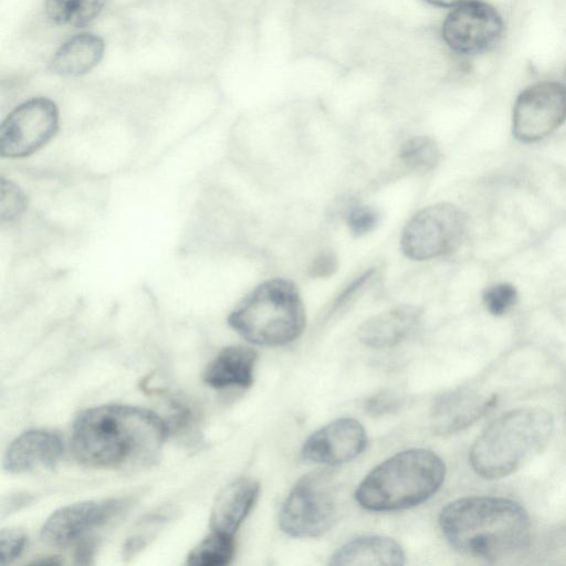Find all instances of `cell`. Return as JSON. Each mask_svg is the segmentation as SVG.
I'll list each match as a JSON object with an SVG mask.
<instances>
[{
	"label": "cell",
	"mask_w": 566,
	"mask_h": 566,
	"mask_svg": "<svg viewBox=\"0 0 566 566\" xmlns=\"http://www.w3.org/2000/svg\"><path fill=\"white\" fill-rule=\"evenodd\" d=\"M168 432L167 422L151 410L104 405L76 416L71 444L75 458L84 465L138 469L157 460Z\"/></svg>",
	"instance_id": "cell-1"
},
{
	"label": "cell",
	"mask_w": 566,
	"mask_h": 566,
	"mask_svg": "<svg viewBox=\"0 0 566 566\" xmlns=\"http://www.w3.org/2000/svg\"><path fill=\"white\" fill-rule=\"evenodd\" d=\"M439 526L455 551L489 562L525 547L531 533L525 509L495 496H467L448 503L440 512Z\"/></svg>",
	"instance_id": "cell-2"
},
{
	"label": "cell",
	"mask_w": 566,
	"mask_h": 566,
	"mask_svg": "<svg viewBox=\"0 0 566 566\" xmlns=\"http://www.w3.org/2000/svg\"><path fill=\"white\" fill-rule=\"evenodd\" d=\"M554 432L552 413L541 407L511 410L476 438L469 460L476 474L493 480L507 476L543 451Z\"/></svg>",
	"instance_id": "cell-3"
},
{
	"label": "cell",
	"mask_w": 566,
	"mask_h": 566,
	"mask_svg": "<svg viewBox=\"0 0 566 566\" xmlns=\"http://www.w3.org/2000/svg\"><path fill=\"white\" fill-rule=\"evenodd\" d=\"M446 464L433 451H400L375 467L360 482L355 499L373 512L409 509L430 499L442 485Z\"/></svg>",
	"instance_id": "cell-4"
},
{
	"label": "cell",
	"mask_w": 566,
	"mask_h": 566,
	"mask_svg": "<svg viewBox=\"0 0 566 566\" xmlns=\"http://www.w3.org/2000/svg\"><path fill=\"white\" fill-rule=\"evenodd\" d=\"M305 321L298 291L294 283L284 279L258 285L228 317L229 325L238 334L262 346L292 343L303 333Z\"/></svg>",
	"instance_id": "cell-5"
},
{
	"label": "cell",
	"mask_w": 566,
	"mask_h": 566,
	"mask_svg": "<svg viewBox=\"0 0 566 566\" xmlns=\"http://www.w3.org/2000/svg\"><path fill=\"white\" fill-rule=\"evenodd\" d=\"M337 491L332 472L303 475L287 494L279 515L281 530L293 537H317L337 518Z\"/></svg>",
	"instance_id": "cell-6"
},
{
	"label": "cell",
	"mask_w": 566,
	"mask_h": 566,
	"mask_svg": "<svg viewBox=\"0 0 566 566\" xmlns=\"http://www.w3.org/2000/svg\"><path fill=\"white\" fill-rule=\"evenodd\" d=\"M467 229V216L451 203H436L418 211L401 233V251L411 260L424 261L454 250Z\"/></svg>",
	"instance_id": "cell-7"
},
{
	"label": "cell",
	"mask_w": 566,
	"mask_h": 566,
	"mask_svg": "<svg viewBox=\"0 0 566 566\" xmlns=\"http://www.w3.org/2000/svg\"><path fill=\"white\" fill-rule=\"evenodd\" d=\"M504 30V19L495 7L483 0H465L444 17L441 38L454 54L473 56L493 49Z\"/></svg>",
	"instance_id": "cell-8"
},
{
	"label": "cell",
	"mask_w": 566,
	"mask_h": 566,
	"mask_svg": "<svg viewBox=\"0 0 566 566\" xmlns=\"http://www.w3.org/2000/svg\"><path fill=\"white\" fill-rule=\"evenodd\" d=\"M566 120V84L543 80L525 87L516 97L512 133L522 143L541 140Z\"/></svg>",
	"instance_id": "cell-9"
},
{
	"label": "cell",
	"mask_w": 566,
	"mask_h": 566,
	"mask_svg": "<svg viewBox=\"0 0 566 566\" xmlns=\"http://www.w3.org/2000/svg\"><path fill=\"white\" fill-rule=\"evenodd\" d=\"M59 128V109L46 97H34L17 106L0 125V155L30 156L44 146Z\"/></svg>",
	"instance_id": "cell-10"
},
{
	"label": "cell",
	"mask_w": 566,
	"mask_h": 566,
	"mask_svg": "<svg viewBox=\"0 0 566 566\" xmlns=\"http://www.w3.org/2000/svg\"><path fill=\"white\" fill-rule=\"evenodd\" d=\"M125 505V500L105 499L60 507L44 522L41 538L52 546H65L83 539L87 533L111 521Z\"/></svg>",
	"instance_id": "cell-11"
},
{
	"label": "cell",
	"mask_w": 566,
	"mask_h": 566,
	"mask_svg": "<svg viewBox=\"0 0 566 566\" xmlns=\"http://www.w3.org/2000/svg\"><path fill=\"white\" fill-rule=\"evenodd\" d=\"M367 444L361 423L352 418L336 419L313 432L303 443L305 461L318 464H340L359 455Z\"/></svg>",
	"instance_id": "cell-12"
},
{
	"label": "cell",
	"mask_w": 566,
	"mask_h": 566,
	"mask_svg": "<svg viewBox=\"0 0 566 566\" xmlns=\"http://www.w3.org/2000/svg\"><path fill=\"white\" fill-rule=\"evenodd\" d=\"M496 395H485L475 389L461 387L436 398L431 407V424L439 434L459 432L493 409Z\"/></svg>",
	"instance_id": "cell-13"
},
{
	"label": "cell",
	"mask_w": 566,
	"mask_h": 566,
	"mask_svg": "<svg viewBox=\"0 0 566 566\" xmlns=\"http://www.w3.org/2000/svg\"><path fill=\"white\" fill-rule=\"evenodd\" d=\"M64 453L61 434L50 429L22 432L8 446L3 468L11 473H24L38 468H54Z\"/></svg>",
	"instance_id": "cell-14"
},
{
	"label": "cell",
	"mask_w": 566,
	"mask_h": 566,
	"mask_svg": "<svg viewBox=\"0 0 566 566\" xmlns=\"http://www.w3.org/2000/svg\"><path fill=\"white\" fill-rule=\"evenodd\" d=\"M260 486L250 478H239L217 495L211 513V531L233 536L253 507Z\"/></svg>",
	"instance_id": "cell-15"
},
{
	"label": "cell",
	"mask_w": 566,
	"mask_h": 566,
	"mask_svg": "<svg viewBox=\"0 0 566 566\" xmlns=\"http://www.w3.org/2000/svg\"><path fill=\"white\" fill-rule=\"evenodd\" d=\"M421 316V308L415 305L391 308L366 321L358 329V338L369 347L395 346L412 333Z\"/></svg>",
	"instance_id": "cell-16"
},
{
	"label": "cell",
	"mask_w": 566,
	"mask_h": 566,
	"mask_svg": "<svg viewBox=\"0 0 566 566\" xmlns=\"http://www.w3.org/2000/svg\"><path fill=\"white\" fill-rule=\"evenodd\" d=\"M405 563L402 547L385 536H364L339 547L332 556L331 565L399 566Z\"/></svg>",
	"instance_id": "cell-17"
},
{
	"label": "cell",
	"mask_w": 566,
	"mask_h": 566,
	"mask_svg": "<svg viewBox=\"0 0 566 566\" xmlns=\"http://www.w3.org/2000/svg\"><path fill=\"white\" fill-rule=\"evenodd\" d=\"M255 361L256 353L248 346L224 347L206 368L203 380L213 388L249 387Z\"/></svg>",
	"instance_id": "cell-18"
},
{
	"label": "cell",
	"mask_w": 566,
	"mask_h": 566,
	"mask_svg": "<svg viewBox=\"0 0 566 566\" xmlns=\"http://www.w3.org/2000/svg\"><path fill=\"white\" fill-rule=\"evenodd\" d=\"M104 50L105 44L101 36L91 32L78 33L55 51L50 67L61 76H80L99 63Z\"/></svg>",
	"instance_id": "cell-19"
},
{
	"label": "cell",
	"mask_w": 566,
	"mask_h": 566,
	"mask_svg": "<svg viewBox=\"0 0 566 566\" xmlns=\"http://www.w3.org/2000/svg\"><path fill=\"white\" fill-rule=\"evenodd\" d=\"M107 0H45L46 15L59 25L83 27L94 20Z\"/></svg>",
	"instance_id": "cell-20"
},
{
	"label": "cell",
	"mask_w": 566,
	"mask_h": 566,
	"mask_svg": "<svg viewBox=\"0 0 566 566\" xmlns=\"http://www.w3.org/2000/svg\"><path fill=\"white\" fill-rule=\"evenodd\" d=\"M234 554L233 536L211 531L188 554L187 564L198 566H223Z\"/></svg>",
	"instance_id": "cell-21"
},
{
	"label": "cell",
	"mask_w": 566,
	"mask_h": 566,
	"mask_svg": "<svg viewBox=\"0 0 566 566\" xmlns=\"http://www.w3.org/2000/svg\"><path fill=\"white\" fill-rule=\"evenodd\" d=\"M399 156L401 161L410 169L427 171L434 168L439 163L440 150L432 138L418 136L401 145Z\"/></svg>",
	"instance_id": "cell-22"
},
{
	"label": "cell",
	"mask_w": 566,
	"mask_h": 566,
	"mask_svg": "<svg viewBox=\"0 0 566 566\" xmlns=\"http://www.w3.org/2000/svg\"><path fill=\"white\" fill-rule=\"evenodd\" d=\"M517 292L509 283H500L488 287L483 293V302L493 315H503L516 302Z\"/></svg>",
	"instance_id": "cell-23"
},
{
	"label": "cell",
	"mask_w": 566,
	"mask_h": 566,
	"mask_svg": "<svg viewBox=\"0 0 566 566\" xmlns=\"http://www.w3.org/2000/svg\"><path fill=\"white\" fill-rule=\"evenodd\" d=\"M27 205L24 193L17 185L1 178L0 181V217L1 220H11L19 216Z\"/></svg>",
	"instance_id": "cell-24"
},
{
	"label": "cell",
	"mask_w": 566,
	"mask_h": 566,
	"mask_svg": "<svg viewBox=\"0 0 566 566\" xmlns=\"http://www.w3.org/2000/svg\"><path fill=\"white\" fill-rule=\"evenodd\" d=\"M27 535L19 528H6L0 532V564L7 565L15 560L23 552Z\"/></svg>",
	"instance_id": "cell-25"
},
{
	"label": "cell",
	"mask_w": 566,
	"mask_h": 566,
	"mask_svg": "<svg viewBox=\"0 0 566 566\" xmlns=\"http://www.w3.org/2000/svg\"><path fill=\"white\" fill-rule=\"evenodd\" d=\"M379 214L376 209L368 206H356L347 214V226L354 235H364L377 224Z\"/></svg>",
	"instance_id": "cell-26"
},
{
	"label": "cell",
	"mask_w": 566,
	"mask_h": 566,
	"mask_svg": "<svg viewBox=\"0 0 566 566\" xmlns=\"http://www.w3.org/2000/svg\"><path fill=\"white\" fill-rule=\"evenodd\" d=\"M403 398L394 391H380L367 399L366 411L375 417L395 412L402 406Z\"/></svg>",
	"instance_id": "cell-27"
},
{
	"label": "cell",
	"mask_w": 566,
	"mask_h": 566,
	"mask_svg": "<svg viewBox=\"0 0 566 566\" xmlns=\"http://www.w3.org/2000/svg\"><path fill=\"white\" fill-rule=\"evenodd\" d=\"M338 262L332 251H324L317 254L308 266V275L316 279H325L334 274Z\"/></svg>",
	"instance_id": "cell-28"
},
{
	"label": "cell",
	"mask_w": 566,
	"mask_h": 566,
	"mask_svg": "<svg viewBox=\"0 0 566 566\" xmlns=\"http://www.w3.org/2000/svg\"><path fill=\"white\" fill-rule=\"evenodd\" d=\"M373 274L374 269H369L356 277L336 298L334 307L338 308L343 306V304L347 303L348 300H350L366 284V282L369 281Z\"/></svg>",
	"instance_id": "cell-29"
},
{
	"label": "cell",
	"mask_w": 566,
	"mask_h": 566,
	"mask_svg": "<svg viewBox=\"0 0 566 566\" xmlns=\"http://www.w3.org/2000/svg\"><path fill=\"white\" fill-rule=\"evenodd\" d=\"M96 542L93 538H83L75 552V559L78 564H88L94 556Z\"/></svg>",
	"instance_id": "cell-30"
},
{
	"label": "cell",
	"mask_w": 566,
	"mask_h": 566,
	"mask_svg": "<svg viewBox=\"0 0 566 566\" xmlns=\"http://www.w3.org/2000/svg\"><path fill=\"white\" fill-rule=\"evenodd\" d=\"M148 543V538L145 535H133L129 537L124 545L123 555L125 558H130L139 553Z\"/></svg>",
	"instance_id": "cell-31"
},
{
	"label": "cell",
	"mask_w": 566,
	"mask_h": 566,
	"mask_svg": "<svg viewBox=\"0 0 566 566\" xmlns=\"http://www.w3.org/2000/svg\"><path fill=\"white\" fill-rule=\"evenodd\" d=\"M423 1L433 7L451 9L465 0H423Z\"/></svg>",
	"instance_id": "cell-32"
},
{
	"label": "cell",
	"mask_w": 566,
	"mask_h": 566,
	"mask_svg": "<svg viewBox=\"0 0 566 566\" xmlns=\"http://www.w3.org/2000/svg\"><path fill=\"white\" fill-rule=\"evenodd\" d=\"M61 562L56 559V557H52V556H45V558L43 559H38V560H34L33 564H41V565H56V564H60Z\"/></svg>",
	"instance_id": "cell-33"
},
{
	"label": "cell",
	"mask_w": 566,
	"mask_h": 566,
	"mask_svg": "<svg viewBox=\"0 0 566 566\" xmlns=\"http://www.w3.org/2000/svg\"><path fill=\"white\" fill-rule=\"evenodd\" d=\"M565 76H566V69H565Z\"/></svg>",
	"instance_id": "cell-34"
}]
</instances>
